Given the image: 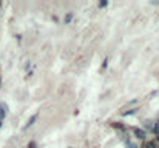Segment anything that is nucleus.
I'll list each match as a JSON object with an SVG mask.
<instances>
[{
	"label": "nucleus",
	"instance_id": "39448f33",
	"mask_svg": "<svg viewBox=\"0 0 159 148\" xmlns=\"http://www.w3.org/2000/svg\"><path fill=\"white\" fill-rule=\"evenodd\" d=\"M111 126H114V128H117V130H124V125H119L117 122H113Z\"/></svg>",
	"mask_w": 159,
	"mask_h": 148
},
{
	"label": "nucleus",
	"instance_id": "f257e3e1",
	"mask_svg": "<svg viewBox=\"0 0 159 148\" xmlns=\"http://www.w3.org/2000/svg\"><path fill=\"white\" fill-rule=\"evenodd\" d=\"M133 133L136 134L137 139H145V136H147V133H145L142 128H133Z\"/></svg>",
	"mask_w": 159,
	"mask_h": 148
},
{
	"label": "nucleus",
	"instance_id": "20e7f679",
	"mask_svg": "<svg viewBox=\"0 0 159 148\" xmlns=\"http://www.w3.org/2000/svg\"><path fill=\"white\" fill-rule=\"evenodd\" d=\"M36 117H37V114H34V116H31V117H30V120H28V123L25 125V128H30V126L33 125V122L36 120Z\"/></svg>",
	"mask_w": 159,
	"mask_h": 148
},
{
	"label": "nucleus",
	"instance_id": "0eeeda50",
	"mask_svg": "<svg viewBox=\"0 0 159 148\" xmlns=\"http://www.w3.org/2000/svg\"><path fill=\"white\" fill-rule=\"evenodd\" d=\"M0 83H2V77H0Z\"/></svg>",
	"mask_w": 159,
	"mask_h": 148
},
{
	"label": "nucleus",
	"instance_id": "7ed1b4c3",
	"mask_svg": "<svg viewBox=\"0 0 159 148\" xmlns=\"http://www.w3.org/2000/svg\"><path fill=\"white\" fill-rule=\"evenodd\" d=\"M5 116H6V105L0 103V120H2Z\"/></svg>",
	"mask_w": 159,
	"mask_h": 148
},
{
	"label": "nucleus",
	"instance_id": "423d86ee",
	"mask_svg": "<svg viewBox=\"0 0 159 148\" xmlns=\"http://www.w3.org/2000/svg\"><path fill=\"white\" fill-rule=\"evenodd\" d=\"M0 126H2V120H0Z\"/></svg>",
	"mask_w": 159,
	"mask_h": 148
},
{
	"label": "nucleus",
	"instance_id": "f03ea898",
	"mask_svg": "<svg viewBox=\"0 0 159 148\" xmlns=\"http://www.w3.org/2000/svg\"><path fill=\"white\" fill-rule=\"evenodd\" d=\"M142 148H157V140H148L142 145Z\"/></svg>",
	"mask_w": 159,
	"mask_h": 148
}]
</instances>
